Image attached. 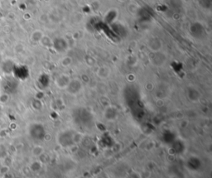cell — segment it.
I'll list each match as a JSON object with an SVG mask.
<instances>
[{
    "label": "cell",
    "instance_id": "obj_1",
    "mask_svg": "<svg viewBox=\"0 0 212 178\" xmlns=\"http://www.w3.org/2000/svg\"><path fill=\"white\" fill-rule=\"evenodd\" d=\"M81 82L75 79V80H70L69 84L67 85V87L66 89H68V91L72 94H77L79 91H81Z\"/></svg>",
    "mask_w": 212,
    "mask_h": 178
},
{
    "label": "cell",
    "instance_id": "obj_2",
    "mask_svg": "<svg viewBox=\"0 0 212 178\" xmlns=\"http://www.w3.org/2000/svg\"><path fill=\"white\" fill-rule=\"evenodd\" d=\"M149 46L150 48L153 51H158L160 48H161V41H160V39L156 38V37H153L149 41Z\"/></svg>",
    "mask_w": 212,
    "mask_h": 178
},
{
    "label": "cell",
    "instance_id": "obj_3",
    "mask_svg": "<svg viewBox=\"0 0 212 178\" xmlns=\"http://www.w3.org/2000/svg\"><path fill=\"white\" fill-rule=\"evenodd\" d=\"M67 76L66 75H61L59 76L57 79V84L60 88H67L68 84H69L70 79L67 78Z\"/></svg>",
    "mask_w": 212,
    "mask_h": 178
},
{
    "label": "cell",
    "instance_id": "obj_4",
    "mask_svg": "<svg viewBox=\"0 0 212 178\" xmlns=\"http://www.w3.org/2000/svg\"><path fill=\"white\" fill-rule=\"evenodd\" d=\"M110 69L106 66H104V67H101L98 70V75L100 77V78H107L109 75H110Z\"/></svg>",
    "mask_w": 212,
    "mask_h": 178
},
{
    "label": "cell",
    "instance_id": "obj_5",
    "mask_svg": "<svg viewBox=\"0 0 212 178\" xmlns=\"http://www.w3.org/2000/svg\"><path fill=\"white\" fill-rule=\"evenodd\" d=\"M43 35L40 31H34L33 33L32 34V40L34 41H40Z\"/></svg>",
    "mask_w": 212,
    "mask_h": 178
}]
</instances>
